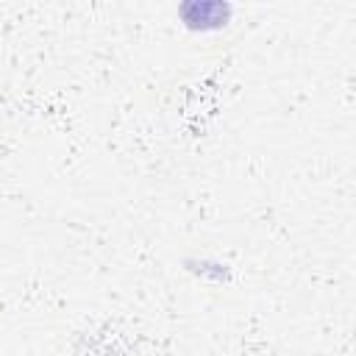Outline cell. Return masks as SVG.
<instances>
[{
    "label": "cell",
    "mask_w": 356,
    "mask_h": 356,
    "mask_svg": "<svg viewBox=\"0 0 356 356\" xmlns=\"http://www.w3.org/2000/svg\"><path fill=\"white\" fill-rule=\"evenodd\" d=\"M181 19L186 28L192 31H211V28H222L231 17V6L220 3V0H189L178 8Z\"/></svg>",
    "instance_id": "1"
},
{
    "label": "cell",
    "mask_w": 356,
    "mask_h": 356,
    "mask_svg": "<svg viewBox=\"0 0 356 356\" xmlns=\"http://www.w3.org/2000/svg\"><path fill=\"white\" fill-rule=\"evenodd\" d=\"M195 273H206V275H211L214 273V278H225L228 275V270H225V264H214V261H186Z\"/></svg>",
    "instance_id": "2"
}]
</instances>
